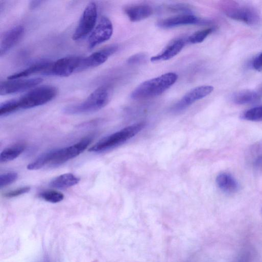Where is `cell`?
<instances>
[{"label": "cell", "instance_id": "18", "mask_svg": "<svg viewBox=\"0 0 262 262\" xmlns=\"http://www.w3.org/2000/svg\"><path fill=\"white\" fill-rule=\"evenodd\" d=\"M51 62L48 61H41L35 63L24 70L16 73L8 77V80L19 79L25 77L35 73H41L48 75Z\"/></svg>", "mask_w": 262, "mask_h": 262}, {"label": "cell", "instance_id": "19", "mask_svg": "<svg viewBox=\"0 0 262 262\" xmlns=\"http://www.w3.org/2000/svg\"><path fill=\"white\" fill-rule=\"evenodd\" d=\"M261 96L257 92L243 90L234 93L231 97L232 101L236 104H246L256 102Z\"/></svg>", "mask_w": 262, "mask_h": 262}, {"label": "cell", "instance_id": "30", "mask_svg": "<svg viewBox=\"0 0 262 262\" xmlns=\"http://www.w3.org/2000/svg\"><path fill=\"white\" fill-rule=\"evenodd\" d=\"M252 66L256 70H262V52L253 61Z\"/></svg>", "mask_w": 262, "mask_h": 262}, {"label": "cell", "instance_id": "24", "mask_svg": "<svg viewBox=\"0 0 262 262\" xmlns=\"http://www.w3.org/2000/svg\"><path fill=\"white\" fill-rule=\"evenodd\" d=\"M39 195L43 200L53 203L59 202L64 198L63 193L54 190L43 191Z\"/></svg>", "mask_w": 262, "mask_h": 262}, {"label": "cell", "instance_id": "7", "mask_svg": "<svg viewBox=\"0 0 262 262\" xmlns=\"http://www.w3.org/2000/svg\"><path fill=\"white\" fill-rule=\"evenodd\" d=\"M91 141V138H85L72 145L52 150L50 165H58L77 157L87 148Z\"/></svg>", "mask_w": 262, "mask_h": 262}, {"label": "cell", "instance_id": "8", "mask_svg": "<svg viewBox=\"0 0 262 262\" xmlns=\"http://www.w3.org/2000/svg\"><path fill=\"white\" fill-rule=\"evenodd\" d=\"M118 50V46L112 45L101 49L91 55L81 58L76 72L83 71L99 66L107 60L108 58Z\"/></svg>", "mask_w": 262, "mask_h": 262}, {"label": "cell", "instance_id": "23", "mask_svg": "<svg viewBox=\"0 0 262 262\" xmlns=\"http://www.w3.org/2000/svg\"><path fill=\"white\" fill-rule=\"evenodd\" d=\"M241 117L242 119L248 121H262V105L256 106L246 111Z\"/></svg>", "mask_w": 262, "mask_h": 262}, {"label": "cell", "instance_id": "12", "mask_svg": "<svg viewBox=\"0 0 262 262\" xmlns=\"http://www.w3.org/2000/svg\"><path fill=\"white\" fill-rule=\"evenodd\" d=\"M113 32V27L111 20L106 17H102L89 38V48L92 49L108 40Z\"/></svg>", "mask_w": 262, "mask_h": 262}, {"label": "cell", "instance_id": "29", "mask_svg": "<svg viewBox=\"0 0 262 262\" xmlns=\"http://www.w3.org/2000/svg\"><path fill=\"white\" fill-rule=\"evenodd\" d=\"M146 55L144 53H137L130 56L127 59V62L130 64L141 63L145 61Z\"/></svg>", "mask_w": 262, "mask_h": 262}, {"label": "cell", "instance_id": "17", "mask_svg": "<svg viewBox=\"0 0 262 262\" xmlns=\"http://www.w3.org/2000/svg\"><path fill=\"white\" fill-rule=\"evenodd\" d=\"M217 185L223 192L227 194H233L237 192L239 185L236 180L230 174L222 172L216 178Z\"/></svg>", "mask_w": 262, "mask_h": 262}, {"label": "cell", "instance_id": "25", "mask_svg": "<svg viewBox=\"0 0 262 262\" xmlns=\"http://www.w3.org/2000/svg\"><path fill=\"white\" fill-rule=\"evenodd\" d=\"M19 110L17 98L6 101L0 105V116L6 115Z\"/></svg>", "mask_w": 262, "mask_h": 262}, {"label": "cell", "instance_id": "1", "mask_svg": "<svg viewBox=\"0 0 262 262\" xmlns=\"http://www.w3.org/2000/svg\"><path fill=\"white\" fill-rule=\"evenodd\" d=\"M178 75L169 72L146 80L138 85L131 93L134 99H144L161 95L173 85Z\"/></svg>", "mask_w": 262, "mask_h": 262}, {"label": "cell", "instance_id": "33", "mask_svg": "<svg viewBox=\"0 0 262 262\" xmlns=\"http://www.w3.org/2000/svg\"><path fill=\"white\" fill-rule=\"evenodd\" d=\"M44 262H49V261H44Z\"/></svg>", "mask_w": 262, "mask_h": 262}, {"label": "cell", "instance_id": "3", "mask_svg": "<svg viewBox=\"0 0 262 262\" xmlns=\"http://www.w3.org/2000/svg\"><path fill=\"white\" fill-rule=\"evenodd\" d=\"M139 122L126 126L98 141L90 149V151L102 152L118 147L138 134L145 126Z\"/></svg>", "mask_w": 262, "mask_h": 262}, {"label": "cell", "instance_id": "22", "mask_svg": "<svg viewBox=\"0 0 262 262\" xmlns=\"http://www.w3.org/2000/svg\"><path fill=\"white\" fill-rule=\"evenodd\" d=\"M250 163L257 171L262 170V145H257L251 149L249 157Z\"/></svg>", "mask_w": 262, "mask_h": 262}, {"label": "cell", "instance_id": "15", "mask_svg": "<svg viewBox=\"0 0 262 262\" xmlns=\"http://www.w3.org/2000/svg\"><path fill=\"white\" fill-rule=\"evenodd\" d=\"M185 46V41L182 39L174 40L166 46L162 52L150 58L152 62L169 60L177 55Z\"/></svg>", "mask_w": 262, "mask_h": 262}, {"label": "cell", "instance_id": "14", "mask_svg": "<svg viewBox=\"0 0 262 262\" xmlns=\"http://www.w3.org/2000/svg\"><path fill=\"white\" fill-rule=\"evenodd\" d=\"M24 34V28L19 25L6 31L1 39L0 55L2 56L21 39Z\"/></svg>", "mask_w": 262, "mask_h": 262}, {"label": "cell", "instance_id": "10", "mask_svg": "<svg viewBox=\"0 0 262 262\" xmlns=\"http://www.w3.org/2000/svg\"><path fill=\"white\" fill-rule=\"evenodd\" d=\"M42 81L40 78H32L2 81L0 84V94L6 95L24 91L38 85Z\"/></svg>", "mask_w": 262, "mask_h": 262}, {"label": "cell", "instance_id": "27", "mask_svg": "<svg viewBox=\"0 0 262 262\" xmlns=\"http://www.w3.org/2000/svg\"><path fill=\"white\" fill-rule=\"evenodd\" d=\"M18 174L15 172H9L1 174L0 187L3 188L15 182Z\"/></svg>", "mask_w": 262, "mask_h": 262}, {"label": "cell", "instance_id": "11", "mask_svg": "<svg viewBox=\"0 0 262 262\" xmlns=\"http://www.w3.org/2000/svg\"><path fill=\"white\" fill-rule=\"evenodd\" d=\"M213 91L211 85H202L190 90L172 107V111L179 112L191 105L195 101L209 95Z\"/></svg>", "mask_w": 262, "mask_h": 262}, {"label": "cell", "instance_id": "16", "mask_svg": "<svg viewBox=\"0 0 262 262\" xmlns=\"http://www.w3.org/2000/svg\"><path fill=\"white\" fill-rule=\"evenodd\" d=\"M124 12L130 21L135 22L149 17L153 13V9L148 5H133L126 7Z\"/></svg>", "mask_w": 262, "mask_h": 262}, {"label": "cell", "instance_id": "4", "mask_svg": "<svg viewBox=\"0 0 262 262\" xmlns=\"http://www.w3.org/2000/svg\"><path fill=\"white\" fill-rule=\"evenodd\" d=\"M55 87L45 85L35 88L17 98L19 109H28L43 105L52 100L57 95Z\"/></svg>", "mask_w": 262, "mask_h": 262}, {"label": "cell", "instance_id": "31", "mask_svg": "<svg viewBox=\"0 0 262 262\" xmlns=\"http://www.w3.org/2000/svg\"><path fill=\"white\" fill-rule=\"evenodd\" d=\"M168 8L172 11L186 10L187 11L189 8L184 5H176L169 6Z\"/></svg>", "mask_w": 262, "mask_h": 262}, {"label": "cell", "instance_id": "13", "mask_svg": "<svg viewBox=\"0 0 262 262\" xmlns=\"http://www.w3.org/2000/svg\"><path fill=\"white\" fill-rule=\"evenodd\" d=\"M208 23V20L202 19L194 15L183 14L160 20L157 23V26L162 28H171L183 25Z\"/></svg>", "mask_w": 262, "mask_h": 262}, {"label": "cell", "instance_id": "2", "mask_svg": "<svg viewBox=\"0 0 262 262\" xmlns=\"http://www.w3.org/2000/svg\"><path fill=\"white\" fill-rule=\"evenodd\" d=\"M110 98L111 92L109 88L102 86L94 90L83 101L68 106L64 108L63 111L68 114L94 112L106 105Z\"/></svg>", "mask_w": 262, "mask_h": 262}, {"label": "cell", "instance_id": "9", "mask_svg": "<svg viewBox=\"0 0 262 262\" xmlns=\"http://www.w3.org/2000/svg\"><path fill=\"white\" fill-rule=\"evenodd\" d=\"M81 59L78 56H68L51 62L48 75L68 77L73 73L76 72Z\"/></svg>", "mask_w": 262, "mask_h": 262}, {"label": "cell", "instance_id": "20", "mask_svg": "<svg viewBox=\"0 0 262 262\" xmlns=\"http://www.w3.org/2000/svg\"><path fill=\"white\" fill-rule=\"evenodd\" d=\"M80 178L73 173H67L61 174L53 179L50 183L51 186L59 188L64 189L78 183Z\"/></svg>", "mask_w": 262, "mask_h": 262}, {"label": "cell", "instance_id": "32", "mask_svg": "<svg viewBox=\"0 0 262 262\" xmlns=\"http://www.w3.org/2000/svg\"><path fill=\"white\" fill-rule=\"evenodd\" d=\"M42 1H31L30 3V7L31 8H34L39 6Z\"/></svg>", "mask_w": 262, "mask_h": 262}, {"label": "cell", "instance_id": "5", "mask_svg": "<svg viewBox=\"0 0 262 262\" xmlns=\"http://www.w3.org/2000/svg\"><path fill=\"white\" fill-rule=\"evenodd\" d=\"M224 11L229 17L242 21L249 25L258 23L260 18L258 12L254 8L235 2H229L224 6Z\"/></svg>", "mask_w": 262, "mask_h": 262}, {"label": "cell", "instance_id": "6", "mask_svg": "<svg viewBox=\"0 0 262 262\" xmlns=\"http://www.w3.org/2000/svg\"><path fill=\"white\" fill-rule=\"evenodd\" d=\"M97 9L95 2H91L85 8L79 23L72 36L74 40L88 35L93 29L97 20Z\"/></svg>", "mask_w": 262, "mask_h": 262}, {"label": "cell", "instance_id": "28", "mask_svg": "<svg viewBox=\"0 0 262 262\" xmlns=\"http://www.w3.org/2000/svg\"><path fill=\"white\" fill-rule=\"evenodd\" d=\"M30 190V187L28 186L19 187L6 192L4 196L8 198H14L21 195L24 193H26L29 192Z\"/></svg>", "mask_w": 262, "mask_h": 262}, {"label": "cell", "instance_id": "26", "mask_svg": "<svg viewBox=\"0 0 262 262\" xmlns=\"http://www.w3.org/2000/svg\"><path fill=\"white\" fill-rule=\"evenodd\" d=\"M213 31L212 28H209L195 32L188 38V41L191 43H201Z\"/></svg>", "mask_w": 262, "mask_h": 262}, {"label": "cell", "instance_id": "21", "mask_svg": "<svg viewBox=\"0 0 262 262\" xmlns=\"http://www.w3.org/2000/svg\"><path fill=\"white\" fill-rule=\"evenodd\" d=\"M25 148L24 145L19 144L5 149L0 154V161L6 162L15 159L24 151Z\"/></svg>", "mask_w": 262, "mask_h": 262}]
</instances>
